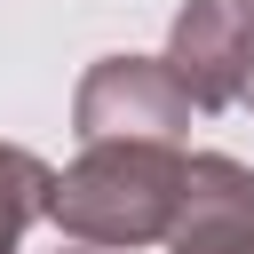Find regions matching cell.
<instances>
[{
  "label": "cell",
  "mask_w": 254,
  "mask_h": 254,
  "mask_svg": "<svg viewBox=\"0 0 254 254\" xmlns=\"http://www.w3.org/2000/svg\"><path fill=\"white\" fill-rule=\"evenodd\" d=\"M183 175L190 159L175 143H143V135H111L95 143L56 190H48V214L87 238V246H135V238H167L175 206H183Z\"/></svg>",
  "instance_id": "cell-1"
},
{
  "label": "cell",
  "mask_w": 254,
  "mask_h": 254,
  "mask_svg": "<svg viewBox=\"0 0 254 254\" xmlns=\"http://www.w3.org/2000/svg\"><path fill=\"white\" fill-rule=\"evenodd\" d=\"M190 119V95L175 87L167 56L143 64V56H111L87 71L79 87V135L87 143H111V135H143V143H175Z\"/></svg>",
  "instance_id": "cell-2"
},
{
  "label": "cell",
  "mask_w": 254,
  "mask_h": 254,
  "mask_svg": "<svg viewBox=\"0 0 254 254\" xmlns=\"http://www.w3.org/2000/svg\"><path fill=\"white\" fill-rule=\"evenodd\" d=\"M167 246L175 254H254V175L238 159H214V151L190 159Z\"/></svg>",
  "instance_id": "cell-3"
},
{
  "label": "cell",
  "mask_w": 254,
  "mask_h": 254,
  "mask_svg": "<svg viewBox=\"0 0 254 254\" xmlns=\"http://www.w3.org/2000/svg\"><path fill=\"white\" fill-rule=\"evenodd\" d=\"M167 71H175V87L190 95V111H222V103L246 87V16L222 8V0H190V8L175 16Z\"/></svg>",
  "instance_id": "cell-4"
},
{
  "label": "cell",
  "mask_w": 254,
  "mask_h": 254,
  "mask_svg": "<svg viewBox=\"0 0 254 254\" xmlns=\"http://www.w3.org/2000/svg\"><path fill=\"white\" fill-rule=\"evenodd\" d=\"M48 190H56V175H48L32 151H8V143H0V254L24 246V222L48 214Z\"/></svg>",
  "instance_id": "cell-5"
},
{
  "label": "cell",
  "mask_w": 254,
  "mask_h": 254,
  "mask_svg": "<svg viewBox=\"0 0 254 254\" xmlns=\"http://www.w3.org/2000/svg\"><path fill=\"white\" fill-rule=\"evenodd\" d=\"M246 95H254V32H246Z\"/></svg>",
  "instance_id": "cell-6"
},
{
  "label": "cell",
  "mask_w": 254,
  "mask_h": 254,
  "mask_svg": "<svg viewBox=\"0 0 254 254\" xmlns=\"http://www.w3.org/2000/svg\"><path fill=\"white\" fill-rule=\"evenodd\" d=\"M230 8H238V16H246V24H254V0H230Z\"/></svg>",
  "instance_id": "cell-7"
}]
</instances>
